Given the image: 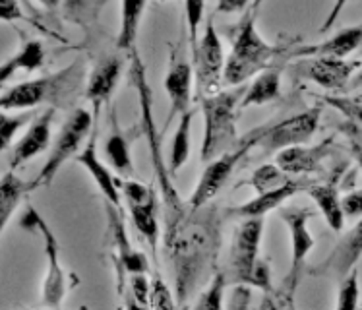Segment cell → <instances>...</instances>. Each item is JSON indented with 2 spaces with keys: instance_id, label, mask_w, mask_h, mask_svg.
<instances>
[{
  "instance_id": "44dd1931",
  "label": "cell",
  "mask_w": 362,
  "mask_h": 310,
  "mask_svg": "<svg viewBox=\"0 0 362 310\" xmlns=\"http://www.w3.org/2000/svg\"><path fill=\"white\" fill-rule=\"evenodd\" d=\"M76 161L80 163L83 169L88 171L91 178L95 180L97 188L101 190L103 198L107 202H111L112 206L120 207V202H122V190H120V180L112 177V173L109 171V167L101 161V157L97 155V140L95 132L89 138V142L86 144V148L81 149L80 154L76 155Z\"/></svg>"
},
{
  "instance_id": "ffe728a7",
  "label": "cell",
  "mask_w": 362,
  "mask_h": 310,
  "mask_svg": "<svg viewBox=\"0 0 362 310\" xmlns=\"http://www.w3.org/2000/svg\"><path fill=\"white\" fill-rule=\"evenodd\" d=\"M120 74H122V60L119 57H103L91 70L88 86H86V97L89 103L93 105L95 122L101 109L111 101L112 91L119 84Z\"/></svg>"
},
{
  "instance_id": "2e32d148",
  "label": "cell",
  "mask_w": 362,
  "mask_h": 310,
  "mask_svg": "<svg viewBox=\"0 0 362 310\" xmlns=\"http://www.w3.org/2000/svg\"><path fill=\"white\" fill-rule=\"evenodd\" d=\"M52 118H54V107H49L47 111L35 117V120L31 122L25 134L10 148V155H8L10 169L16 171L18 167L25 165L30 159L37 157L39 154H43L45 149L49 148Z\"/></svg>"
},
{
  "instance_id": "603a6c76",
  "label": "cell",
  "mask_w": 362,
  "mask_h": 310,
  "mask_svg": "<svg viewBox=\"0 0 362 310\" xmlns=\"http://www.w3.org/2000/svg\"><path fill=\"white\" fill-rule=\"evenodd\" d=\"M362 45V25L345 28L333 38L325 39L322 43L298 47L291 51L295 59H312V57H335V59H347L349 54L356 51Z\"/></svg>"
},
{
  "instance_id": "5bb4252c",
  "label": "cell",
  "mask_w": 362,
  "mask_h": 310,
  "mask_svg": "<svg viewBox=\"0 0 362 310\" xmlns=\"http://www.w3.org/2000/svg\"><path fill=\"white\" fill-rule=\"evenodd\" d=\"M362 258V217L353 229H349L339 243L333 246L332 254L320 262L318 266L308 268L312 277H335L343 280L355 270L358 260Z\"/></svg>"
},
{
  "instance_id": "d6986e66",
  "label": "cell",
  "mask_w": 362,
  "mask_h": 310,
  "mask_svg": "<svg viewBox=\"0 0 362 310\" xmlns=\"http://www.w3.org/2000/svg\"><path fill=\"white\" fill-rule=\"evenodd\" d=\"M333 148V136L325 138L316 146H291L275 155V163L281 167L288 175H310V173H318L322 167V161L329 155Z\"/></svg>"
},
{
  "instance_id": "8fae6325",
  "label": "cell",
  "mask_w": 362,
  "mask_h": 310,
  "mask_svg": "<svg viewBox=\"0 0 362 310\" xmlns=\"http://www.w3.org/2000/svg\"><path fill=\"white\" fill-rule=\"evenodd\" d=\"M256 146V140L254 136H246V140H240L237 148L230 149V151H225L219 157H215L211 161H207L206 169L202 173L198 185L194 188L192 196L188 200V204L192 207H202L209 204L211 200L221 193V188L227 185V180L233 175V171L238 165V161L243 159L244 155L248 154L252 148Z\"/></svg>"
},
{
  "instance_id": "6da1fadb",
  "label": "cell",
  "mask_w": 362,
  "mask_h": 310,
  "mask_svg": "<svg viewBox=\"0 0 362 310\" xmlns=\"http://www.w3.org/2000/svg\"><path fill=\"white\" fill-rule=\"evenodd\" d=\"M221 209L209 202L202 207L190 206L177 225L163 233L173 264L178 306L186 304L198 285L215 273L221 248Z\"/></svg>"
},
{
  "instance_id": "ba28073f",
  "label": "cell",
  "mask_w": 362,
  "mask_h": 310,
  "mask_svg": "<svg viewBox=\"0 0 362 310\" xmlns=\"http://www.w3.org/2000/svg\"><path fill=\"white\" fill-rule=\"evenodd\" d=\"M192 67L196 76V93L198 99L219 91L223 76H225V52L221 39L214 25V16H207L204 35L192 51Z\"/></svg>"
},
{
  "instance_id": "4dcf8cb0",
  "label": "cell",
  "mask_w": 362,
  "mask_h": 310,
  "mask_svg": "<svg viewBox=\"0 0 362 310\" xmlns=\"http://www.w3.org/2000/svg\"><path fill=\"white\" fill-rule=\"evenodd\" d=\"M293 180V175H288L285 171L275 163H267V165H262L258 169L254 171V175L248 180V185L254 186L256 193H266V190H274V188H279V186L287 185Z\"/></svg>"
},
{
  "instance_id": "7dc6e473",
  "label": "cell",
  "mask_w": 362,
  "mask_h": 310,
  "mask_svg": "<svg viewBox=\"0 0 362 310\" xmlns=\"http://www.w3.org/2000/svg\"><path fill=\"white\" fill-rule=\"evenodd\" d=\"M262 2H266V0H254V4H252L250 8H252V10H256V8H258Z\"/></svg>"
},
{
  "instance_id": "e0dca14e",
  "label": "cell",
  "mask_w": 362,
  "mask_h": 310,
  "mask_svg": "<svg viewBox=\"0 0 362 310\" xmlns=\"http://www.w3.org/2000/svg\"><path fill=\"white\" fill-rule=\"evenodd\" d=\"M163 86H165V91H167L170 101V113L167 115V120H165V126H163V130H167L175 118L182 117L186 111H190L192 88L196 86L194 67L186 60L173 62L169 70H167Z\"/></svg>"
},
{
  "instance_id": "3957f363",
  "label": "cell",
  "mask_w": 362,
  "mask_h": 310,
  "mask_svg": "<svg viewBox=\"0 0 362 310\" xmlns=\"http://www.w3.org/2000/svg\"><path fill=\"white\" fill-rule=\"evenodd\" d=\"M285 59H291V51H287V47L269 45L259 35L256 28V16L250 8V12L238 23L237 33L233 39V49L225 62L223 84L230 88L244 86V81L258 76L267 68H274L275 62Z\"/></svg>"
},
{
  "instance_id": "7a4b0ae2",
  "label": "cell",
  "mask_w": 362,
  "mask_h": 310,
  "mask_svg": "<svg viewBox=\"0 0 362 310\" xmlns=\"http://www.w3.org/2000/svg\"><path fill=\"white\" fill-rule=\"evenodd\" d=\"M130 84L138 91V101H140V130L144 138L148 142L149 157H151V167L156 173V180L159 190H161V204H163V219H165V229H170L173 225H177L182 215L190 209V204H186L180 198L177 188L170 180V167L163 159L161 149V132L157 130L156 117H153V93L151 86L148 81V70L141 60L140 52L134 49L130 52Z\"/></svg>"
},
{
  "instance_id": "277c9868",
  "label": "cell",
  "mask_w": 362,
  "mask_h": 310,
  "mask_svg": "<svg viewBox=\"0 0 362 310\" xmlns=\"http://www.w3.org/2000/svg\"><path fill=\"white\" fill-rule=\"evenodd\" d=\"M246 86L233 89H219L217 93L200 97L198 101L204 113V140H202V161L207 163L225 151L237 148L240 140L237 134V117Z\"/></svg>"
},
{
  "instance_id": "b9f144b4",
  "label": "cell",
  "mask_w": 362,
  "mask_h": 310,
  "mask_svg": "<svg viewBox=\"0 0 362 310\" xmlns=\"http://www.w3.org/2000/svg\"><path fill=\"white\" fill-rule=\"evenodd\" d=\"M252 289L248 283H235L233 287V295H230V303L227 304L229 309H246L250 304Z\"/></svg>"
},
{
  "instance_id": "7402d4cb",
  "label": "cell",
  "mask_w": 362,
  "mask_h": 310,
  "mask_svg": "<svg viewBox=\"0 0 362 310\" xmlns=\"http://www.w3.org/2000/svg\"><path fill=\"white\" fill-rule=\"evenodd\" d=\"M310 186V183L306 180H296L293 178L287 185L279 186V188H274V190H266V193H259L258 196L250 202H244L240 206L230 207L229 214L237 215V217H243V219H248V217H266L267 214H272L274 209L281 206L283 202H287L291 196L303 193Z\"/></svg>"
},
{
  "instance_id": "836d02e7",
  "label": "cell",
  "mask_w": 362,
  "mask_h": 310,
  "mask_svg": "<svg viewBox=\"0 0 362 310\" xmlns=\"http://www.w3.org/2000/svg\"><path fill=\"white\" fill-rule=\"evenodd\" d=\"M322 103L329 105L335 111L345 115L347 120L362 126V97L341 96V93L339 96H324L322 97Z\"/></svg>"
},
{
  "instance_id": "7c38bea8",
  "label": "cell",
  "mask_w": 362,
  "mask_h": 310,
  "mask_svg": "<svg viewBox=\"0 0 362 310\" xmlns=\"http://www.w3.org/2000/svg\"><path fill=\"white\" fill-rule=\"evenodd\" d=\"M120 190L126 200L128 212L132 215V222L140 235L146 239V243L157 251L159 243V222H157V194L148 185H141L138 180L124 178L120 183Z\"/></svg>"
},
{
  "instance_id": "4316f807",
  "label": "cell",
  "mask_w": 362,
  "mask_h": 310,
  "mask_svg": "<svg viewBox=\"0 0 362 310\" xmlns=\"http://www.w3.org/2000/svg\"><path fill=\"white\" fill-rule=\"evenodd\" d=\"M148 0H122L120 4V28L117 35V49L132 52L140 31L141 16L146 12Z\"/></svg>"
},
{
  "instance_id": "60d3db41",
  "label": "cell",
  "mask_w": 362,
  "mask_h": 310,
  "mask_svg": "<svg viewBox=\"0 0 362 310\" xmlns=\"http://www.w3.org/2000/svg\"><path fill=\"white\" fill-rule=\"evenodd\" d=\"M345 217H362V188L351 190L341 198Z\"/></svg>"
},
{
  "instance_id": "52a82bcc",
  "label": "cell",
  "mask_w": 362,
  "mask_h": 310,
  "mask_svg": "<svg viewBox=\"0 0 362 310\" xmlns=\"http://www.w3.org/2000/svg\"><path fill=\"white\" fill-rule=\"evenodd\" d=\"M91 128H95V117H91V113L86 109H76L68 120L62 126V130L57 136V142L51 149V155L47 157L43 169L39 171L37 178L30 185V190H37L41 186H51L54 177L59 175L62 165L74 157L78 148H80L86 136Z\"/></svg>"
},
{
  "instance_id": "8d00e7d4",
  "label": "cell",
  "mask_w": 362,
  "mask_h": 310,
  "mask_svg": "<svg viewBox=\"0 0 362 310\" xmlns=\"http://www.w3.org/2000/svg\"><path fill=\"white\" fill-rule=\"evenodd\" d=\"M149 306H153V309H175V306H178L175 297L170 293V289L167 287V283H165V280H161L159 273H156L153 281H151Z\"/></svg>"
},
{
  "instance_id": "74e56055",
  "label": "cell",
  "mask_w": 362,
  "mask_h": 310,
  "mask_svg": "<svg viewBox=\"0 0 362 310\" xmlns=\"http://www.w3.org/2000/svg\"><path fill=\"white\" fill-rule=\"evenodd\" d=\"M128 287H130V295L134 297V303L138 306H149L151 281L148 280V273H132Z\"/></svg>"
},
{
  "instance_id": "f35d334b",
  "label": "cell",
  "mask_w": 362,
  "mask_h": 310,
  "mask_svg": "<svg viewBox=\"0 0 362 310\" xmlns=\"http://www.w3.org/2000/svg\"><path fill=\"white\" fill-rule=\"evenodd\" d=\"M248 285L254 289L264 291V295H274V285H272V268L266 260H258L256 266L252 270Z\"/></svg>"
},
{
  "instance_id": "9a60e30c",
  "label": "cell",
  "mask_w": 362,
  "mask_h": 310,
  "mask_svg": "<svg viewBox=\"0 0 362 310\" xmlns=\"http://www.w3.org/2000/svg\"><path fill=\"white\" fill-rule=\"evenodd\" d=\"M362 67L361 60L335 59V57H312L306 60L303 74L327 91H343Z\"/></svg>"
},
{
  "instance_id": "e575fe53",
  "label": "cell",
  "mask_w": 362,
  "mask_h": 310,
  "mask_svg": "<svg viewBox=\"0 0 362 310\" xmlns=\"http://www.w3.org/2000/svg\"><path fill=\"white\" fill-rule=\"evenodd\" d=\"M358 299H361V283H358V270L355 268L347 277L341 280L335 306L339 310H353L358 306Z\"/></svg>"
},
{
  "instance_id": "cb8c5ba5",
  "label": "cell",
  "mask_w": 362,
  "mask_h": 310,
  "mask_svg": "<svg viewBox=\"0 0 362 310\" xmlns=\"http://www.w3.org/2000/svg\"><path fill=\"white\" fill-rule=\"evenodd\" d=\"M337 177L339 173H335L332 180L322 183V185H310L306 188V193L316 204L322 215H324L325 223L329 225V229L335 233H341L345 227V212L341 206L339 188H337Z\"/></svg>"
},
{
  "instance_id": "f546056e",
  "label": "cell",
  "mask_w": 362,
  "mask_h": 310,
  "mask_svg": "<svg viewBox=\"0 0 362 310\" xmlns=\"http://www.w3.org/2000/svg\"><path fill=\"white\" fill-rule=\"evenodd\" d=\"M194 111H186L182 117H178L177 130L173 136V148H170V175L177 177L178 171L185 167L190 159V132H192Z\"/></svg>"
},
{
  "instance_id": "f6af8a7d",
  "label": "cell",
  "mask_w": 362,
  "mask_h": 310,
  "mask_svg": "<svg viewBox=\"0 0 362 310\" xmlns=\"http://www.w3.org/2000/svg\"><path fill=\"white\" fill-rule=\"evenodd\" d=\"M250 6V0H217V12L219 14H238Z\"/></svg>"
},
{
  "instance_id": "681fc988",
  "label": "cell",
  "mask_w": 362,
  "mask_h": 310,
  "mask_svg": "<svg viewBox=\"0 0 362 310\" xmlns=\"http://www.w3.org/2000/svg\"><path fill=\"white\" fill-rule=\"evenodd\" d=\"M52 2H54V6H57V4H59V0H52Z\"/></svg>"
},
{
  "instance_id": "c3c4849f",
  "label": "cell",
  "mask_w": 362,
  "mask_h": 310,
  "mask_svg": "<svg viewBox=\"0 0 362 310\" xmlns=\"http://www.w3.org/2000/svg\"><path fill=\"white\" fill-rule=\"evenodd\" d=\"M41 2H43V4H47V6H54V2H52V0H41Z\"/></svg>"
},
{
  "instance_id": "ee69618b",
  "label": "cell",
  "mask_w": 362,
  "mask_h": 310,
  "mask_svg": "<svg viewBox=\"0 0 362 310\" xmlns=\"http://www.w3.org/2000/svg\"><path fill=\"white\" fill-rule=\"evenodd\" d=\"M0 18L2 22H16V20H23L22 10L18 0H0Z\"/></svg>"
},
{
  "instance_id": "8992f818",
  "label": "cell",
  "mask_w": 362,
  "mask_h": 310,
  "mask_svg": "<svg viewBox=\"0 0 362 310\" xmlns=\"http://www.w3.org/2000/svg\"><path fill=\"white\" fill-rule=\"evenodd\" d=\"M312 217V212L308 207H288L283 209L281 219L285 222L291 235V264H288V272L283 280L281 287L275 295V303L277 306H293V299L303 273L306 272V258L314 248V236L308 231V219Z\"/></svg>"
},
{
  "instance_id": "bcb514c9",
  "label": "cell",
  "mask_w": 362,
  "mask_h": 310,
  "mask_svg": "<svg viewBox=\"0 0 362 310\" xmlns=\"http://www.w3.org/2000/svg\"><path fill=\"white\" fill-rule=\"evenodd\" d=\"M351 88H362V67L361 70L356 72V76H353V80H351Z\"/></svg>"
},
{
  "instance_id": "d590c367",
  "label": "cell",
  "mask_w": 362,
  "mask_h": 310,
  "mask_svg": "<svg viewBox=\"0 0 362 310\" xmlns=\"http://www.w3.org/2000/svg\"><path fill=\"white\" fill-rule=\"evenodd\" d=\"M185 16L188 25V41L194 51L200 41V28L206 18V0H185Z\"/></svg>"
},
{
  "instance_id": "f907efd6",
  "label": "cell",
  "mask_w": 362,
  "mask_h": 310,
  "mask_svg": "<svg viewBox=\"0 0 362 310\" xmlns=\"http://www.w3.org/2000/svg\"><path fill=\"white\" fill-rule=\"evenodd\" d=\"M161 2H167V0H161Z\"/></svg>"
},
{
  "instance_id": "30bf717a",
  "label": "cell",
  "mask_w": 362,
  "mask_h": 310,
  "mask_svg": "<svg viewBox=\"0 0 362 310\" xmlns=\"http://www.w3.org/2000/svg\"><path fill=\"white\" fill-rule=\"evenodd\" d=\"M22 225L30 231H39L43 236L45 244V256H47V275L43 281V304L51 306V309H59L60 303L64 301L66 295V273L64 268L60 264V248L59 241L52 233V229L45 223V219L37 214L35 207L28 206L25 209V217H23Z\"/></svg>"
},
{
  "instance_id": "f1b7e54d",
  "label": "cell",
  "mask_w": 362,
  "mask_h": 310,
  "mask_svg": "<svg viewBox=\"0 0 362 310\" xmlns=\"http://www.w3.org/2000/svg\"><path fill=\"white\" fill-rule=\"evenodd\" d=\"M25 193H30V186L23 185V180L16 177L14 171H6L0 183V231L2 233L6 231L10 217L16 212V207L20 206Z\"/></svg>"
},
{
  "instance_id": "d4e9b609",
  "label": "cell",
  "mask_w": 362,
  "mask_h": 310,
  "mask_svg": "<svg viewBox=\"0 0 362 310\" xmlns=\"http://www.w3.org/2000/svg\"><path fill=\"white\" fill-rule=\"evenodd\" d=\"M112 120V130L107 136L105 142L103 154L107 157V161L111 163V167L122 177H132L134 175V163L132 155H130V140L128 136L122 132L119 120H117V113H111Z\"/></svg>"
},
{
  "instance_id": "9c48e42d",
  "label": "cell",
  "mask_w": 362,
  "mask_h": 310,
  "mask_svg": "<svg viewBox=\"0 0 362 310\" xmlns=\"http://www.w3.org/2000/svg\"><path fill=\"white\" fill-rule=\"evenodd\" d=\"M320 118H322V105H316L308 111L285 118L277 125L256 128L252 130V136L256 140V146L266 149L267 154H277L291 146L306 144L318 130Z\"/></svg>"
},
{
  "instance_id": "5b68a950",
  "label": "cell",
  "mask_w": 362,
  "mask_h": 310,
  "mask_svg": "<svg viewBox=\"0 0 362 310\" xmlns=\"http://www.w3.org/2000/svg\"><path fill=\"white\" fill-rule=\"evenodd\" d=\"M81 68L78 62H72L70 67L60 70L57 74L43 76L37 80L22 81L14 88L6 89L0 99V109L2 111H25V109H35L39 105L49 103L54 107L60 103L66 96H72V91L80 86Z\"/></svg>"
},
{
  "instance_id": "1f68e13d",
  "label": "cell",
  "mask_w": 362,
  "mask_h": 310,
  "mask_svg": "<svg viewBox=\"0 0 362 310\" xmlns=\"http://www.w3.org/2000/svg\"><path fill=\"white\" fill-rule=\"evenodd\" d=\"M225 287H227V275L225 272H215L209 280V285L206 291H202L198 295V301L194 303L196 309L207 310H219L225 306Z\"/></svg>"
},
{
  "instance_id": "4fadbf2b",
  "label": "cell",
  "mask_w": 362,
  "mask_h": 310,
  "mask_svg": "<svg viewBox=\"0 0 362 310\" xmlns=\"http://www.w3.org/2000/svg\"><path fill=\"white\" fill-rule=\"evenodd\" d=\"M264 235V217H248L238 225L230 244V277L233 283H248L258 262L259 244Z\"/></svg>"
},
{
  "instance_id": "484cf974",
  "label": "cell",
  "mask_w": 362,
  "mask_h": 310,
  "mask_svg": "<svg viewBox=\"0 0 362 310\" xmlns=\"http://www.w3.org/2000/svg\"><path fill=\"white\" fill-rule=\"evenodd\" d=\"M279 96H281V72L277 67L267 68L256 76V80L252 81L250 86H246L240 109L266 105L269 101H275Z\"/></svg>"
},
{
  "instance_id": "7bdbcfd3",
  "label": "cell",
  "mask_w": 362,
  "mask_h": 310,
  "mask_svg": "<svg viewBox=\"0 0 362 310\" xmlns=\"http://www.w3.org/2000/svg\"><path fill=\"white\" fill-rule=\"evenodd\" d=\"M347 4H349V0H333V6L332 10H329V14H327V18H325V22L320 25V33H327L332 28H335V23H337L339 16L343 14V10H345Z\"/></svg>"
},
{
  "instance_id": "ab89813d",
  "label": "cell",
  "mask_w": 362,
  "mask_h": 310,
  "mask_svg": "<svg viewBox=\"0 0 362 310\" xmlns=\"http://www.w3.org/2000/svg\"><path fill=\"white\" fill-rule=\"evenodd\" d=\"M361 128L362 126L347 120L345 126H343V132L349 136V140H351V148H353V155H355V159H356V165H358V169L362 171V130Z\"/></svg>"
},
{
  "instance_id": "d6a6232c",
  "label": "cell",
  "mask_w": 362,
  "mask_h": 310,
  "mask_svg": "<svg viewBox=\"0 0 362 310\" xmlns=\"http://www.w3.org/2000/svg\"><path fill=\"white\" fill-rule=\"evenodd\" d=\"M35 109H25L20 115H8V111H2V122H0V146L4 151L12 148L16 134L22 130L28 122L35 120Z\"/></svg>"
},
{
  "instance_id": "ac0fdd59",
  "label": "cell",
  "mask_w": 362,
  "mask_h": 310,
  "mask_svg": "<svg viewBox=\"0 0 362 310\" xmlns=\"http://www.w3.org/2000/svg\"><path fill=\"white\" fill-rule=\"evenodd\" d=\"M105 212L109 217V231H111L112 244L117 248V264H119L120 272L130 273V275L132 273H148L149 262L146 254L132 248V244L126 236L124 222L120 217V207L112 206L111 202L105 200Z\"/></svg>"
},
{
  "instance_id": "83f0119b",
  "label": "cell",
  "mask_w": 362,
  "mask_h": 310,
  "mask_svg": "<svg viewBox=\"0 0 362 310\" xmlns=\"http://www.w3.org/2000/svg\"><path fill=\"white\" fill-rule=\"evenodd\" d=\"M45 64V47L37 39H30L22 45V49L16 52L12 59L2 62V70H0V81L6 84L16 72H35Z\"/></svg>"
}]
</instances>
